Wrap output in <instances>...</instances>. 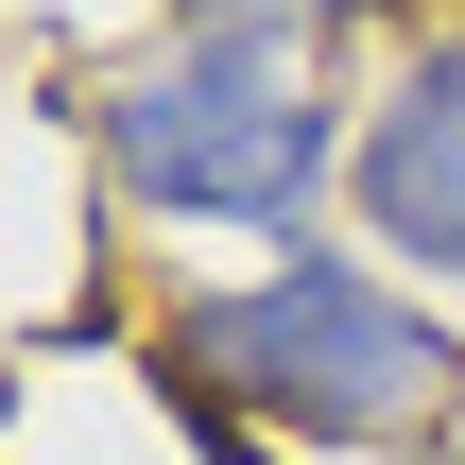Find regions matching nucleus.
Returning <instances> with one entry per match:
<instances>
[{
    "label": "nucleus",
    "instance_id": "1",
    "mask_svg": "<svg viewBox=\"0 0 465 465\" xmlns=\"http://www.w3.org/2000/svg\"><path fill=\"white\" fill-rule=\"evenodd\" d=\"M138 362L242 431H293V449H414L465 397V328L431 293H397L362 242H293L224 293H173Z\"/></svg>",
    "mask_w": 465,
    "mask_h": 465
},
{
    "label": "nucleus",
    "instance_id": "2",
    "mask_svg": "<svg viewBox=\"0 0 465 465\" xmlns=\"http://www.w3.org/2000/svg\"><path fill=\"white\" fill-rule=\"evenodd\" d=\"M362 104L328 86V52L293 35H155L86 86V173L121 224H190V242H293L345 190Z\"/></svg>",
    "mask_w": 465,
    "mask_h": 465
},
{
    "label": "nucleus",
    "instance_id": "3",
    "mask_svg": "<svg viewBox=\"0 0 465 465\" xmlns=\"http://www.w3.org/2000/svg\"><path fill=\"white\" fill-rule=\"evenodd\" d=\"M345 224L397 293L465 311V17H414L397 69L362 86V138H345Z\"/></svg>",
    "mask_w": 465,
    "mask_h": 465
},
{
    "label": "nucleus",
    "instance_id": "4",
    "mask_svg": "<svg viewBox=\"0 0 465 465\" xmlns=\"http://www.w3.org/2000/svg\"><path fill=\"white\" fill-rule=\"evenodd\" d=\"M173 35H293V52H345V35H414L431 0H155Z\"/></svg>",
    "mask_w": 465,
    "mask_h": 465
}]
</instances>
